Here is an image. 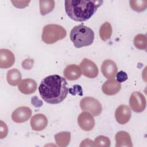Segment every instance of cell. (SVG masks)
<instances>
[{
  "instance_id": "obj_1",
  "label": "cell",
  "mask_w": 147,
  "mask_h": 147,
  "mask_svg": "<svg viewBox=\"0 0 147 147\" xmlns=\"http://www.w3.org/2000/svg\"><path fill=\"white\" fill-rule=\"evenodd\" d=\"M66 80L58 75H49L43 79L38 87L42 99L49 104H58L66 98L68 93Z\"/></svg>"
},
{
  "instance_id": "obj_2",
  "label": "cell",
  "mask_w": 147,
  "mask_h": 147,
  "mask_svg": "<svg viewBox=\"0 0 147 147\" xmlns=\"http://www.w3.org/2000/svg\"><path fill=\"white\" fill-rule=\"evenodd\" d=\"M103 2V1L96 0L65 1V10L72 20L83 22L90 19Z\"/></svg>"
},
{
  "instance_id": "obj_3",
  "label": "cell",
  "mask_w": 147,
  "mask_h": 147,
  "mask_svg": "<svg viewBox=\"0 0 147 147\" xmlns=\"http://www.w3.org/2000/svg\"><path fill=\"white\" fill-rule=\"evenodd\" d=\"M70 39L76 48L87 47L92 44L94 39V31L83 24L74 26L70 32Z\"/></svg>"
},
{
  "instance_id": "obj_4",
  "label": "cell",
  "mask_w": 147,
  "mask_h": 147,
  "mask_svg": "<svg viewBox=\"0 0 147 147\" xmlns=\"http://www.w3.org/2000/svg\"><path fill=\"white\" fill-rule=\"evenodd\" d=\"M66 35V30L62 26L57 24H48L43 28L41 37L45 43L52 44L64 38Z\"/></svg>"
},
{
  "instance_id": "obj_5",
  "label": "cell",
  "mask_w": 147,
  "mask_h": 147,
  "mask_svg": "<svg viewBox=\"0 0 147 147\" xmlns=\"http://www.w3.org/2000/svg\"><path fill=\"white\" fill-rule=\"evenodd\" d=\"M80 107L83 111L89 112L94 116L99 115L102 110L99 101L91 96L82 98L80 102Z\"/></svg>"
},
{
  "instance_id": "obj_6",
  "label": "cell",
  "mask_w": 147,
  "mask_h": 147,
  "mask_svg": "<svg viewBox=\"0 0 147 147\" xmlns=\"http://www.w3.org/2000/svg\"><path fill=\"white\" fill-rule=\"evenodd\" d=\"M146 99L144 95L138 91L133 92L129 99V105L134 112H142L146 107Z\"/></svg>"
},
{
  "instance_id": "obj_7",
  "label": "cell",
  "mask_w": 147,
  "mask_h": 147,
  "mask_svg": "<svg viewBox=\"0 0 147 147\" xmlns=\"http://www.w3.org/2000/svg\"><path fill=\"white\" fill-rule=\"evenodd\" d=\"M80 67L83 75L88 78H95L98 75L96 65L88 59L84 58L80 63Z\"/></svg>"
},
{
  "instance_id": "obj_8",
  "label": "cell",
  "mask_w": 147,
  "mask_h": 147,
  "mask_svg": "<svg viewBox=\"0 0 147 147\" xmlns=\"http://www.w3.org/2000/svg\"><path fill=\"white\" fill-rule=\"evenodd\" d=\"M31 109L26 106H21L17 108L11 114L12 120L18 123L27 121L32 115Z\"/></svg>"
},
{
  "instance_id": "obj_9",
  "label": "cell",
  "mask_w": 147,
  "mask_h": 147,
  "mask_svg": "<svg viewBox=\"0 0 147 147\" xmlns=\"http://www.w3.org/2000/svg\"><path fill=\"white\" fill-rule=\"evenodd\" d=\"M78 123L82 130L90 131L92 130L95 126V119L92 114L84 111L79 115L78 117Z\"/></svg>"
},
{
  "instance_id": "obj_10",
  "label": "cell",
  "mask_w": 147,
  "mask_h": 147,
  "mask_svg": "<svg viewBox=\"0 0 147 147\" xmlns=\"http://www.w3.org/2000/svg\"><path fill=\"white\" fill-rule=\"evenodd\" d=\"M131 115L130 107L125 105L119 106L115 112V117L118 123L121 125L126 124L129 122Z\"/></svg>"
},
{
  "instance_id": "obj_11",
  "label": "cell",
  "mask_w": 147,
  "mask_h": 147,
  "mask_svg": "<svg viewBox=\"0 0 147 147\" xmlns=\"http://www.w3.org/2000/svg\"><path fill=\"white\" fill-rule=\"evenodd\" d=\"M101 71L103 76L109 79H113L117 73V66L114 61L107 59L103 61L101 65Z\"/></svg>"
},
{
  "instance_id": "obj_12",
  "label": "cell",
  "mask_w": 147,
  "mask_h": 147,
  "mask_svg": "<svg viewBox=\"0 0 147 147\" xmlns=\"http://www.w3.org/2000/svg\"><path fill=\"white\" fill-rule=\"evenodd\" d=\"M15 62L14 54L7 49H0V68H7L11 67Z\"/></svg>"
},
{
  "instance_id": "obj_13",
  "label": "cell",
  "mask_w": 147,
  "mask_h": 147,
  "mask_svg": "<svg viewBox=\"0 0 147 147\" xmlns=\"http://www.w3.org/2000/svg\"><path fill=\"white\" fill-rule=\"evenodd\" d=\"M121 89V83L115 79H109L102 85V90L107 95H114Z\"/></svg>"
},
{
  "instance_id": "obj_14",
  "label": "cell",
  "mask_w": 147,
  "mask_h": 147,
  "mask_svg": "<svg viewBox=\"0 0 147 147\" xmlns=\"http://www.w3.org/2000/svg\"><path fill=\"white\" fill-rule=\"evenodd\" d=\"M30 126L32 130L41 131L44 130L48 125V119L46 116L39 113L34 115L30 119Z\"/></svg>"
},
{
  "instance_id": "obj_15",
  "label": "cell",
  "mask_w": 147,
  "mask_h": 147,
  "mask_svg": "<svg viewBox=\"0 0 147 147\" xmlns=\"http://www.w3.org/2000/svg\"><path fill=\"white\" fill-rule=\"evenodd\" d=\"M37 83L32 79H25L22 80L18 85L19 91L24 94H31L37 89Z\"/></svg>"
},
{
  "instance_id": "obj_16",
  "label": "cell",
  "mask_w": 147,
  "mask_h": 147,
  "mask_svg": "<svg viewBox=\"0 0 147 147\" xmlns=\"http://www.w3.org/2000/svg\"><path fill=\"white\" fill-rule=\"evenodd\" d=\"M64 77L69 80H75L78 79L81 75L82 71L80 67L76 64L67 65L63 71Z\"/></svg>"
},
{
  "instance_id": "obj_17",
  "label": "cell",
  "mask_w": 147,
  "mask_h": 147,
  "mask_svg": "<svg viewBox=\"0 0 147 147\" xmlns=\"http://www.w3.org/2000/svg\"><path fill=\"white\" fill-rule=\"evenodd\" d=\"M116 147H132L133 144L129 134L125 131H119L115 135Z\"/></svg>"
},
{
  "instance_id": "obj_18",
  "label": "cell",
  "mask_w": 147,
  "mask_h": 147,
  "mask_svg": "<svg viewBox=\"0 0 147 147\" xmlns=\"http://www.w3.org/2000/svg\"><path fill=\"white\" fill-rule=\"evenodd\" d=\"M6 79L8 83L10 85L12 86H16L20 84L21 82L22 79L21 74L20 71L16 68L10 69L7 71Z\"/></svg>"
},
{
  "instance_id": "obj_19",
  "label": "cell",
  "mask_w": 147,
  "mask_h": 147,
  "mask_svg": "<svg viewBox=\"0 0 147 147\" xmlns=\"http://www.w3.org/2000/svg\"><path fill=\"white\" fill-rule=\"evenodd\" d=\"M55 140L59 146H68L71 140V133L69 131H62L55 136Z\"/></svg>"
},
{
  "instance_id": "obj_20",
  "label": "cell",
  "mask_w": 147,
  "mask_h": 147,
  "mask_svg": "<svg viewBox=\"0 0 147 147\" xmlns=\"http://www.w3.org/2000/svg\"><path fill=\"white\" fill-rule=\"evenodd\" d=\"M112 34V27L109 22H104L100 27L99 36L103 41H107L109 40Z\"/></svg>"
},
{
  "instance_id": "obj_21",
  "label": "cell",
  "mask_w": 147,
  "mask_h": 147,
  "mask_svg": "<svg viewBox=\"0 0 147 147\" xmlns=\"http://www.w3.org/2000/svg\"><path fill=\"white\" fill-rule=\"evenodd\" d=\"M40 11L42 16H45L51 12L55 7V1L53 0H40Z\"/></svg>"
},
{
  "instance_id": "obj_22",
  "label": "cell",
  "mask_w": 147,
  "mask_h": 147,
  "mask_svg": "<svg viewBox=\"0 0 147 147\" xmlns=\"http://www.w3.org/2000/svg\"><path fill=\"white\" fill-rule=\"evenodd\" d=\"M134 45L138 49L145 50L147 47V39L145 34H138L134 37Z\"/></svg>"
},
{
  "instance_id": "obj_23",
  "label": "cell",
  "mask_w": 147,
  "mask_h": 147,
  "mask_svg": "<svg viewBox=\"0 0 147 147\" xmlns=\"http://www.w3.org/2000/svg\"><path fill=\"white\" fill-rule=\"evenodd\" d=\"M131 8L137 12H141L146 9L147 1L142 0H131L129 1Z\"/></svg>"
},
{
  "instance_id": "obj_24",
  "label": "cell",
  "mask_w": 147,
  "mask_h": 147,
  "mask_svg": "<svg viewBox=\"0 0 147 147\" xmlns=\"http://www.w3.org/2000/svg\"><path fill=\"white\" fill-rule=\"evenodd\" d=\"M94 146L109 147L110 146V140L109 137L104 136H99L93 142Z\"/></svg>"
},
{
  "instance_id": "obj_25",
  "label": "cell",
  "mask_w": 147,
  "mask_h": 147,
  "mask_svg": "<svg viewBox=\"0 0 147 147\" xmlns=\"http://www.w3.org/2000/svg\"><path fill=\"white\" fill-rule=\"evenodd\" d=\"M34 60L32 59H26L22 62V67L25 69H30L33 65Z\"/></svg>"
},
{
  "instance_id": "obj_26",
  "label": "cell",
  "mask_w": 147,
  "mask_h": 147,
  "mask_svg": "<svg viewBox=\"0 0 147 147\" xmlns=\"http://www.w3.org/2000/svg\"><path fill=\"white\" fill-rule=\"evenodd\" d=\"M0 137L1 138H3L5 137L8 133L7 127L5 123L2 121H1V126H0Z\"/></svg>"
},
{
  "instance_id": "obj_27",
  "label": "cell",
  "mask_w": 147,
  "mask_h": 147,
  "mask_svg": "<svg viewBox=\"0 0 147 147\" xmlns=\"http://www.w3.org/2000/svg\"><path fill=\"white\" fill-rule=\"evenodd\" d=\"M116 77H117V80L119 83L125 82L127 79V74L123 71H121L117 73Z\"/></svg>"
},
{
  "instance_id": "obj_28",
  "label": "cell",
  "mask_w": 147,
  "mask_h": 147,
  "mask_svg": "<svg viewBox=\"0 0 147 147\" xmlns=\"http://www.w3.org/2000/svg\"><path fill=\"white\" fill-rule=\"evenodd\" d=\"M30 2V1H11V2L13 4V5L18 8H24L27 6Z\"/></svg>"
},
{
  "instance_id": "obj_29",
  "label": "cell",
  "mask_w": 147,
  "mask_h": 147,
  "mask_svg": "<svg viewBox=\"0 0 147 147\" xmlns=\"http://www.w3.org/2000/svg\"><path fill=\"white\" fill-rule=\"evenodd\" d=\"M92 142H92L91 140H90V139H86V140H83V141L82 142L81 144L80 145V146H82L84 144H85L84 146H94Z\"/></svg>"
}]
</instances>
